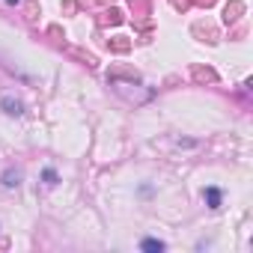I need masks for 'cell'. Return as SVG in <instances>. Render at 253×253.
Returning <instances> with one entry per match:
<instances>
[{
	"instance_id": "cell-1",
	"label": "cell",
	"mask_w": 253,
	"mask_h": 253,
	"mask_svg": "<svg viewBox=\"0 0 253 253\" xmlns=\"http://www.w3.org/2000/svg\"><path fill=\"white\" fill-rule=\"evenodd\" d=\"M206 203H209V209H220V191L217 188H206Z\"/></svg>"
},
{
	"instance_id": "cell-2",
	"label": "cell",
	"mask_w": 253,
	"mask_h": 253,
	"mask_svg": "<svg viewBox=\"0 0 253 253\" xmlns=\"http://www.w3.org/2000/svg\"><path fill=\"white\" fill-rule=\"evenodd\" d=\"M140 250H149V253L164 250V241H158V238H143V241H140Z\"/></svg>"
},
{
	"instance_id": "cell-3",
	"label": "cell",
	"mask_w": 253,
	"mask_h": 253,
	"mask_svg": "<svg viewBox=\"0 0 253 253\" xmlns=\"http://www.w3.org/2000/svg\"><path fill=\"white\" fill-rule=\"evenodd\" d=\"M3 107H6V113H12V116L21 113V101H15V98H3Z\"/></svg>"
},
{
	"instance_id": "cell-4",
	"label": "cell",
	"mask_w": 253,
	"mask_h": 253,
	"mask_svg": "<svg viewBox=\"0 0 253 253\" xmlns=\"http://www.w3.org/2000/svg\"><path fill=\"white\" fill-rule=\"evenodd\" d=\"M42 176H45V185H57V173H54L51 167H48V170H45Z\"/></svg>"
},
{
	"instance_id": "cell-5",
	"label": "cell",
	"mask_w": 253,
	"mask_h": 253,
	"mask_svg": "<svg viewBox=\"0 0 253 253\" xmlns=\"http://www.w3.org/2000/svg\"><path fill=\"white\" fill-rule=\"evenodd\" d=\"M3 185H9V188L18 185V173H6V182H3Z\"/></svg>"
},
{
	"instance_id": "cell-6",
	"label": "cell",
	"mask_w": 253,
	"mask_h": 253,
	"mask_svg": "<svg viewBox=\"0 0 253 253\" xmlns=\"http://www.w3.org/2000/svg\"><path fill=\"white\" fill-rule=\"evenodd\" d=\"M9 3H15V0H9Z\"/></svg>"
}]
</instances>
